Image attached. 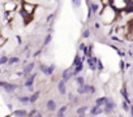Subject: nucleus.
Wrapping results in <instances>:
<instances>
[{
	"label": "nucleus",
	"mask_w": 133,
	"mask_h": 117,
	"mask_svg": "<svg viewBox=\"0 0 133 117\" xmlns=\"http://www.w3.org/2000/svg\"><path fill=\"white\" fill-rule=\"evenodd\" d=\"M99 17L102 20V25L108 26V25H112V23L116 21V18L119 17V12L115 9L112 5L102 7V9L99 10Z\"/></svg>",
	"instance_id": "nucleus-1"
},
{
	"label": "nucleus",
	"mask_w": 133,
	"mask_h": 117,
	"mask_svg": "<svg viewBox=\"0 0 133 117\" xmlns=\"http://www.w3.org/2000/svg\"><path fill=\"white\" fill-rule=\"evenodd\" d=\"M128 3L129 0H111V5L118 12H124L128 7Z\"/></svg>",
	"instance_id": "nucleus-2"
},
{
	"label": "nucleus",
	"mask_w": 133,
	"mask_h": 117,
	"mask_svg": "<svg viewBox=\"0 0 133 117\" xmlns=\"http://www.w3.org/2000/svg\"><path fill=\"white\" fill-rule=\"evenodd\" d=\"M38 5L35 3H27V1H22L21 4V9L22 10H25L26 13L29 16H33L34 13H35V9H37Z\"/></svg>",
	"instance_id": "nucleus-3"
},
{
	"label": "nucleus",
	"mask_w": 133,
	"mask_h": 117,
	"mask_svg": "<svg viewBox=\"0 0 133 117\" xmlns=\"http://www.w3.org/2000/svg\"><path fill=\"white\" fill-rule=\"evenodd\" d=\"M18 7V3L16 0H7L3 5V10L4 12H9V13H14Z\"/></svg>",
	"instance_id": "nucleus-4"
},
{
	"label": "nucleus",
	"mask_w": 133,
	"mask_h": 117,
	"mask_svg": "<svg viewBox=\"0 0 133 117\" xmlns=\"http://www.w3.org/2000/svg\"><path fill=\"white\" fill-rule=\"evenodd\" d=\"M99 58L95 57V56H91L86 60V64H88V68L91 70V72H97V62Z\"/></svg>",
	"instance_id": "nucleus-5"
},
{
	"label": "nucleus",
	"mask_w": 133,
	"mask_h": 117,
	"mask_svg": "<svg viewBox=\"0 0 133 117\" xmlns=\"http://www.w3.org/2000/svg\"><path fill=\"white\" fill-rule=\"evenodd\" d=\"M37 73H31V74H29L27 77L25 78V83L24 86L26 87V89H29V87H33L34 86V82H35V78H37Z\"/></svg>",
	"instance_id": "nucleus-6"
},
{
	"label": "nucleus",
	"mask_w": 133,
	"mask_h": 117,
	"mask_svg": "<svg viewBox=\"0 0 133 117\" xmlns=\"http://www.w3.org/2000/svg\"><path fill=\"white\" fill-rule=\"evenodd\" d=\"M118 105H116V102L112 98H108L107 96V99H106V103H105V105H103V108H106V109H110V111H115V108H116Z\"/></svg>",
	"instance_id": "nucleus-7"
},
{
	"label": "nucleus",
	"mask_w": 133,
	"mask_h": 117,
	"mask_svg": "<svg viewBox=\"0 0 133 117\" xmlns=\"http://www.w3.org/2000/svg\"><path fill=\"white\" fill-rule=\"evenodd\" d=\"M72 68H67V69H64L63 70V73H61V78L60 79H63L67 83V82L71 79V78H73V75H72Z\"/></svg>",
	"instance_id": "nucleus-8"
},
{
	"label": "nucleus",
	"mask_w": 133,
	"mask_h": 117,
	"mask_svg": "<svg viewBox=\"0 0 133 117\" xmlns=\"http://www.w3.org/2000/svg\"><path fill=\"white\" fill-rule=\"evenodd\" d=\"M46 109H47L48 112H55L57 109V104L54 99H48V100L46 102Z\"/></svg>",
	"instance_id": "nucleus-9"
},
{
	"label": "nucleus",
	"mask_w": 133,
	"mask_h": 117,
	"mask_svg": "<svg viewBox=\"0 0 133 117\" xmlns=\"http://www.w3.org/2000/svg\"><path fill=\"white\" fill-rule=\"evenodd\" d=\"M89 113H90V116H94V117H97V116H99V115H102L103 113V107H98V105H93L90 109H89Z\"/></svg>",
	"instance_id": "nucleus-10"
},
{
	"label": "nucleus",
	"mask_w": 133,
	"mask_h": 117,
	"mask_svg": "<svg viewBox=\"0 0 133 117\" xmlns=\"http://www.w3.org/2000/svg\"><path fill=\"white\" fill-rule=\"evenodd\" d=\"M120 94H121V98H123V100H125L128 104H132L131 98H129V94H128V90H127V86H125V85H123V87H121Z\"/></svg>",
	"instance_id": "nucleus-11"
},
{
	"label": "nucleus",
	"mask_w": 133,
	"mask_h": 117,
	"mask_svg": "<svg viewBox=\"0 0 133 117\" xmlns=\"http://www.w3.org/2000/svg\"><path fill=\"white\" fill-rule=\"evenodd\" d=\"M34 66H35V64H34V62H29V64H26V65L24 66V69H22V72H24V77H25V78L27 77L29 74H31V72H33Z\"/></svg>",
	"instance_id": "nucleus-12"
},
{
	"label": "nucleus",
	"mask_w": 133,
	"mask_h": 117,
	"mask_svg": "<svg viewBox=\"0 0 133 117\" xmlns=\"http://www.w3.org/2000/svg\"><path fill=\"white\" fill-rule=\"evenodd\" d=\"M57 91H59L60 95H65L67 94V83L63 79H60L57 82Z\"/></svg>",
	"instance_id": "nucleus-13"
},
{
	"label": "nucleus",
	"mask_w": 133,
	"mask_h": 117,
	"mask_svg": "<svg viewBox=\"0 0 133 117\" xmlns=\"http://www.w3.org/2000/svg\"><path fill=\"white\" fill-rule=\"evenodd\" d=\"M88 8H89V9L91 10V14H97V13H99V10L102 9L99 4H97V3H93V1L88 4Z\"/></svg>",
	"instance_id": "nucleus-14"
},
{
	"label": "nucleus",
	"mask_w": 133,
	"mask_h": 117,
	"mask_svg": "<svg viewBox=\"0 0 133 117\" xmlns=\"http://www.w3.org/2000/svg\"><path fill=\"white\" fill-rule=\"evenodd\" d=\"M17 89H18V85H16V83H9V82H8V83L4 86L3 90H4L5 92H8V94H12V92H14Z\"/></svg>",
	"instance_id": "nucleus-15"
},
{
	"label": "nucleus",
	"mask_w": 133,
	"mask_h": 117,
	"mask_svg": "<svg viewBox=\"0 0 133 117\" xmlns=\"http://www.w3.org/2000/svg\"><path fill=\"white\" fill-rule=\"evenodd\" d=\"M89 83H85L82 86H78L77 87V94L78 95H86V94H89Z\"/></svg>",
	"instance_id": "nucleus-16"
},
{
	"label": "nucleus",
	"mask_w": 133,
	"mask_h": 117,
	"mask_svg": "<svg viewBox=\"0 0 133 117\" xmlns=\"http://www.w3.org/2000/svg\"><path fill=\"white\" fill-rule=\"evenodd\" d=\"M12 116H14V117H27V112L25 109H16L12 112Z\"/></svg>",
	"instance_id": "nucleus-17"
},
{
	"label": "nucleus",
	"mask_w": 133,
	"mask_h": 117,
	"mask_svg": "<svg viewBox=\"0 0 133 117\" xmlns=\"http://www.w3.org/2000/svg\"><path fill=\"white\" fill-rule=\"evenodd\" d=\"M39 96H40V91H34L31 95L29 96V98H30V103H31V104L37 103V102H38V99H39Z\"/></svg>",
	"instance_id": "nucleus-18"
},
{
	"label": "nucleus",
	"mask_w": 133,
	"mask_h": 117,
	"mask_svg": "<svg viewBox=\"0 0 133 117\" xmlns=\"http://www.w3.org/2000/svg\"><path fill=\"white\" fill-rule=\"evenodd\" d=\"M89 109H90V108H89V105H81V107H78L77 111H76V112H77V116H80V115H85Z\"/></svg>",
	"instance_id": "nucleus-19"
},
{
	"label": "nucleus",
	"mask_w": 133,
	"mask_h": 117,
	"mask_svg": "<svg viewBox=\"0 0 133 117\" xmlns=\"http://www.w3.org/2000/svg\"><path fill=\"white\" fill-rule=\"evenodd\" d=\"M17 100H18L20 103H22V104H29L30 103V98L26 96V95H18L17 96Z\"/></svg>",
	"instance_id": "nucleus-20"
},
{
	"label": "nucleus",
	"mask_w": 133,
	"mask_h": 117,
	"mask_svg": "<svg viewBox=\"0 0 133 117\" xmlns=\"http://www.w3.org/2000/svg\"><path fill=\"white\" fill-rule=\"evenodd\" d=\"M106 99L107 96H99V98H97L95 99V105H98V107H103L106 103Z\"/></svg>",
	"instance_id": "nucleus-21"
},
{
	"label": "nucleus",
	"mask_w": 133,
	"mask_h": 117,
	"mask_svg": "<svg viewBox=\"0 0 133 117\" xmlns=\"http://www.w3.org/2000/svg\"><path fill=\"white\" fill-rule=\"evenodd\" d=\"M18 62H20V57H17V56H12V57L8 58V65L9 66L14 65V64H18Z\"/></svg>",
	"instance_id": "nucleus-22"
},
{
	"label": "nucleus",
	"mask_w": 133,
	"mask_h": 117,
	"mask_svg": "<svg viewBox=\"0 0 133 117\" xmlns=\"http://www.w3.org/2000/svg\"><path fill=\"white\" fill-rule=\"evenodd\" d=\"M74 81H76L77 86L85 85V77H84V75H76V77H74Z\"/></svg>",
	"instance_id": "nucleus-23"
},
{
	"label": "nucleus",
	"mask_w": 133,
	"mask_h": 117,
	"mask_svg": "<svg viewBox=\"0 0 133 117\" xmlns=\"http://www.w3.org/2000/svg\"><path fill=\"white\" fill-rule=\"evenodd\" d=\"M51 40H52V34H51V33H48L47 35H46L44 40H43V47H47V46L51 43Z\"/></svg>",
	"instance_id": "nucleus-24"
},
{
	"label": "nucleus",
	"mask_w": 133,
	"mask_h": 117,
	"mask_svg": "<svg viewBox=\"0 0 133 117\" xmlns=\"http://www.w3.org/2000/svg\"><path fill=\"white\" fill-rule=\"evenodd\" d=\"M81 61H82V60H81V56H80V55L77 54L76 56H74V58H73V62H72V65H71V68L73 69V68H74V66H76V65H78V64H80ZM82 62H84V61H82Z\"/></svg>",
	"instance_id": "nucleus-25"
},
{
	"label": "nucleus",
	"mask_w": 133,
	"mask_h": 117,
	"mask_svg": "<svg viewBox=\"0 0 133 117\" xmlns=\"http://www.w3.org/2000/svg\"><path fill=\"white\" fill-rule=\"evenodd\" d=\"M39 70L44 75H47V73H48V65H46V64H39Z\"/></svg>",
	"instance_id": "nucleus-26"
},
{
	"label": "nucleus",
	"mask_w": 133,
	"mask_h": 117,
	"mask_svg": "<svg viewBox=\"0 0 133 117\" xmlns=\"http://www.w3.org/2000/svg\"><path fill=\"white\" fill-rule=\"evenodd\" d=\"M121 108H123L124 112H129V109H131V104H128L125 100H121Z\"/></svg>",
	"instance_id": "nucleus-27"
},
{
	"label": "nucleus",
	"mask_w": 133,
	"mask_h": 117,
	"mask_svg": "<svg viewBox=\"0 0 133 117\" xmlns=\"http://www.w3.org/2000/svg\"><path fill=\"white\" fill-rule=\"evenodd\" d=\"M8 56H5V55H1L0 56V66L1 65H5V64H8Z\"/></svg>",
	"instance_id": "nucleus-28"
},
{
	"label": "nucleus",
	"mask_w": 133,
	"mask_h": 117,
	"mask_svg": "<svg viewBox=\"0 0 133 117\" xmlns=\"http://www.w3.org/2000/svg\"><path fill=\"white\" fill-rule=\"evenodd\" d=\"M55 70H56V65H55V64L48 65V73H47V75H52L55 73Z\"/></svg>",
	"instance_id": "nucleus-29"
},
{
	"label": "nucleus",
	"mask_w": 133,
	"mask_h": 117,
	"mask_svg": "<svg viewBox=\"0 0 133 117\" xmlns=\"http://www.w3.org/2000/svg\"><path fill=\"white\" fill-rule=\"evenodd\" d=\"M97 70H98V72H103V70H105V65H103L102 60H98V62H97Z\"/></svg>",
	"instance_id": "nucleus-30"
},
{
	"label": "nucleus",
	"mask_w": 133,
	"mask_h": 117,
	"mask_svg": "<svg viewBox=\"0 0 133 117\" xmlns=\"http://www.w3.org/2000/svg\"><path fill=\"white\" fill-rule=\"evenodd\" d=\"M71 3H72L74 9H78L81 7V0H71Z\"/></svg>",
	"instance_id": "nucleus-31"
},
{
	"label": "nucleus",
	"mask_w": 133,
	"mask_h": 117,
	"mask_svg": "<svg viewBox=\"0 0 133 117\" xmlns=\"http://www.w3.org/2000/svg\"><path fill=\"white\" fill-rule=\"evenodd\" d=\"M81 37H82L84 39L90 38V30H89V29H85V30L82 31V34H81Z\"/></svg>",
	"instance_id": "nucleus-32"
},
{
	"label": "nucleus",
	"mask_w": 133,
	"mask_h": 117,
	"mask_svg": "<svg viewBox=\"0 0 133 117\" xmlns=\"http://www.w3.org/2000/svg\"><path fill=\"white\" fill-rule=\"evenodd\" d=\"M68 111V105L67 104H64V105H61V107L57 109V113H65Z\"/></svg>",
	"instance_id": "nucleus-33"
},
{
	"label": "nucleus",
	"mask_w": 133,
	"mask_h": 117,
	"mask_svg": "<svg viewBox=\"0 0 133 117\" xmlns=\"http://www.w3.org/2000/svg\"><path fill=\"white\" fill-rule=\"evenodd\" d=\"M95 92H97L95 86H94V85H90V86H89V94H90V95H94Z\"/></svg>",
	"instance_id": "nucleus-34"
},
{
	"label": "nucleus",
	"mask_w": 133,
	"mask_h": 117,
	"mask_svg": "<svg viewBox=\"0 0 133 117\" xmlns=\"http://www.w3.org/2000/svg\"><path fill=\"white\" fill-rule=\"evenodd\" d=\"M111 40H115V42H119V43H123V40H124V39L119 38L118 35H111Z\"/></svg>",
	"instance_id": "nucleus-35"
},
{
	"label": "nucleus",
	"mask_w": 133,
	"mask_h": 117,
	"mask_svg": "<svg viewBox=\"0 0 133 117\" xmlns=\"http://www.w3.org/2000/svg\"><path fill=\"white\" fill-rule=\"evenodd\" d=\"M125 61L123 60V58H121V60H120V62H119V65H120V70H121V72H124V70H125Z\"/></svg>",
	"instance_id": "nucleus-36"
},
{
	"label": "nucleus",
	"mask_w": 133,
	"mask_h": 117,
	"mask_svg": "<svg viewBox=\"0 0 133 117\" xmlns=\"http://www.w3.org/2000/svg\"><path fill=\"white\" fill-rule=\"evenodd\" d=\"M102 3V7H108V5H111V0H101Z\"/></svg>",
	"instance_id": "nucleus-37"
},
{
	"label": "nucleus",
	"mask_w": 133,
	"mask_h": 117,
	"mask_svg": "<svg viewBox=\"0 0 133 117\" xmlns=\"http://www.w3.org/2000/svg\"><path fill=\"white\" fill-rule=\"evenodd\" d=\"M54 17H55V13H51L50 16H47V18H46V22H47V23H50L51 21H52V18H54Z\"/></svg>",
	"instance_id": "nucleus-38"
},
{
	"label": "nucleus",
	"mask_w": 133,
	"mask_h": 117,
	"mask_svg": "<svg viewBox=\"0 0 133 117\" xmlns=\"http://www.w3.org/2000/svg\"><path fill=\"white\" fill-rule=\"evenodd\" d=\"M86 47H88V46H86L85 43H80V44H78V50H80V51H82V52H84V51L86 50Z\"/></svg>",
	"instance_id": "nucleus-39"
},
{
	"label": "nucleus",
	"mask_w": 133,
	"mask_h": 117,
	"mask_svg": "<svg viewBox=\"0 0 133 117\" xmlns=\"http://www.w3.org/2000/svg\"><path fill=\"white\" fill-rule=\"evenodd\" d=\"M74 99H76V98H74V95H73L72 92H71V94H68V100L71 102V103H74Z\"/></svg>",
	"instance_id": "nucleus-40"
},
{
	"label": "nucleus",
	"mask_w": 133,
	"mask_h": 117,
	"mask_svg": "<svg viewBox=\"0 0 133 117\" xmlns=\"http://www.w3.org/2000/svg\"><path fill=\"white\" fill-rule=\"evenodd\" d=\"M4 43H5V38L3 37L1 34H0V47H1V46H3Z\"/></svg>",
	"instance_id": "nucleus-41"
},
{
	"label": "nucleus",
	"mask_w": 133,
	"mask_h": 117,
	"mask_svg": "<svg viewBox=\"0 0 133 117\" xmlns=\"http://www.w3.org/2000/svg\"><path fill=\"white\" fill-rule=\"evenodd\" d=\"M94 27L97 29V30H99L101 29V22H94Z\"/></svg>",
	"instance_id": "nucleus-42"
},
{
	"label": "nucleus",
	"mask_w": 133,
	"mask_h": 117,
	"mask_svg": "<svg viewBox=\"0 0 133 117\" xmlns=\"http://www.w3.org/2000/svg\"><path fill=\"white\" fill-rule=\"evenodd\" d=\"M16 39H17V42H18V44H22V39L20 35H16Z\"/></svg>",
	"instance_id": "nucleus-43"
},
{
	"label": "nucleus",
	"mask_w": 133,
	"mask_h": 117,
	"mask_svg": "<svg viewBox=\"0 0 133 117\" xmlns=\"http://www.w3.org/2000/svg\"><path fill=\"white\" fill-rule=\"evenodd\" d=\"M40 54H42V50H39V51H37V52H35V54H34L33 56H34V57H38V56H40Z\"/></svg>",
	"instance_id": "nucleus-44"
},
{
	"label": "nucleus",
	"mask_w": 133,
	"mask_h": 117,
	"mask_svg": "<svg viewBox=\"0 0 133 117\" xmlns=\"http://www.w3.org/2000/svg\"><path fill=\"white\" fill-rule=\"evenodd\" d=\"M31 117H43V115H42V113H40L39 111H38V112H37L35 115H34V116H31Z\"/></svg>",
	"instance_id": "nucleus-45"
},
{
	"label": "nucleus",
	"mask_w": 133,
	"mask_h": 117,
	"mask_svg": "<svg viewBox=\"0 0 133 117\" xmlns=\"http://www.w3.org/2000/svg\"><path fill=\"white\" fill-rule=\"evenodd\" d=\"M131 68H132V64L131 62H127L125 64V69H131Z\"/></svg>",
	"instance_id": "nucleus-46"
},
{
	"label": "nucleus",
	"mask_w": 133,
	"mask_h": 117,
	"mask_svg": "<svg viewBox=\"0 0 133 117\" xmlns=\"http://www.w3.org/2000/svg\"><path fill=\"white\" fill-rule=\"evenodd\" d=\"M8 108L13 112V104H12V103H8Z\"/></svg>",
	"instance_id": "nucleus-47"
},
{
	"label": "nucleus",
	"mask_w": 133,
	"mask_h": 117,
	"mask_svg": "<svg viewBox=\"0 0 133 117\" xmlns=\"http://www.w3.org/2000/svg\"><path fill=\"white\" fill-rule=\"evenodd\" d=\"M129 112H131V117H133V104H131V109H129Z\"/></svg>",
	"instance_id": "nucleus-48"
},
{
	"label": "nucleus",
	"mask_w": 133,
	"mask_h": 117,
	"mask_svg": "<svg viewBox=\"0 0 133 117\" xmlns=\"http://www.w3.org/2000/svg\"><path fill=\"white\" fill-rule=\"evenodd\" d=\"M56 117H65V115H64V113H57Z\"/></svg>",
	"instance_id": "nucleus-49"
},
{
	"label": "nucleus",
	"mask_w": 133,
	"mask_h": 117,
	"mask_svg": "<svg viewBox=\"0 0 133 117\" xmlns=\"http://www.w3.org/2000/svg\"><path fill=\"white\" fill-rule=\"evenodd\" d=\"M27 90H29V91H30V92L33 94V92H34V86H33V87H29V89H27Z\"/></svg>",
	"instance_id": "nucleus-50"
},
{
	"label": "nucleus",
	"mask_w": 133,
	"mask_h": 117,
	"mask_svg": "<svg viewBox=\"0 0 133 117\" xmlns=\"http://www.w3.org/2000/svg\"><path fill=\"white\" fill-rule=\"evenodd\" d=\"M85 1H86V3H88V4H89V1H90V0H85Z\"/></svg>",
	"instance_id": "nucleus-51"
},
{
	"label": "nucleus",
	"mask_w": 133,
	"mask_h": 117,
	"mask_svg": "<svg viewBox=\"0 0 133 117\" xmlns=\"http://www.w3.org/2000/svg\"><path fill=\"white\" fill-rule=\"evenodd\" d=\"M118 117H124V116H121V115H119V116H118Z\"/></svg>",
	"instance_id": "nucleus-52"
},
{
	"label": "nucleus",
	"mask_w": 133,
	"mask_h": 117,
	"mask_svg": "<svg viewBox=\"0 0 133 117\" xmlns=\"http://www.w3.org/2000/svg\"><path fill=\"white\" fill-rule=\"evenodd\" d=\"M0 74H1V69H0Z\"/></svg>",
	"instance_id": "nucleus-53"
}]
</instances>
